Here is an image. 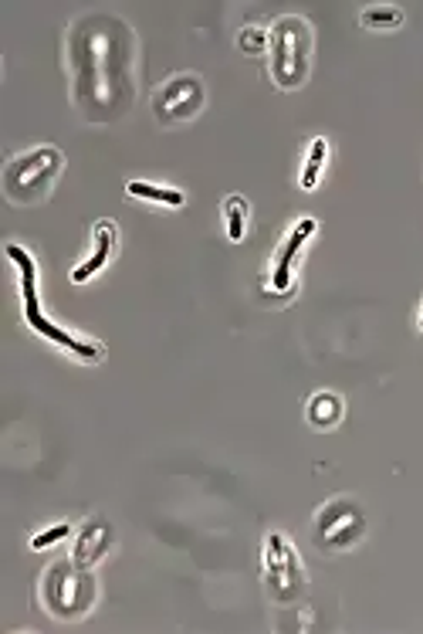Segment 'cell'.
<instances>
[{
  "mask_svg": "<svg viewBox=\"0 0 423 634\" xmlns=\"http://www.w3.org/2000/svg\"><path fill=\"white\" fill-rule=\"evenodd\" d=\"M68 58L75 78V106L92 123H112L132 106L136 34L119 17H78L68 31Z\"/></svg>",
  "mask_w": 423,
  "mask_h": 634,
  "instance_id": "6da1fadb",
  "label": "cell"
},
{
  "mask_svg": "<svg viewBox=\"0 0 423 634\" xmlns=\"http://www.w3.org/2000/svg\"><path fill=\"white\" fill-rule=\"evenodd\" d=\"M7 258L17 265V272H21V299H24V319H28V326L34 329L44 340L65 346L68 353L78 356V360L85 363H99L105 356V346L95 343V340H78L68 329H61L55 323H48L41 312V302H38V265H34V258L24 251L21 245H7Z\"/></svg>",
  "mask_w": 423,
  "mask_h": 634,
  "instance_id": "7a4b0ae2",
  "label": "cell"
},
{
  "mask_svg": "<svg viewBox=\"0 0 423 634\" xmlns=\"http://www.w3.org/2000/svg\"><path fill=\"white\" fill-rule=\"evenodd\" d=\"M312 24L305 17H281L271 28V78L278 89H302L312 68Z\"/></svg>",
  "mask_w": 423,
  "mask_h": 634,
  "instance_id": "3957f363",
  "label": "cell"
},
{
  "mask_svg": "<svg viewBox=\"0 0 423 634\" xmlns=\"http://www.w3.org/2000/svg\"><path fill=\"white\" fill-rule=\"evenodd\" d=\"M65 167V153L58 146H38L31 153H21L7 160L4 167V190L7 201L14 204H38L51 194L58 173Z\"/></svg>",
  "mask_w": 423,
  "mask_h": 634,
  "instance_id": "277c9868",
  "label": "cell"
},
{
  "mask_svg": "<svg viewBox=\"0 0 423 634\" xmlns=\"http://www.w3.org/2000/svg\"><path fill=\"white\" fill-rule=\"evenodd\" d=\"M95 590H99V584H95L92 570L78 567L75 560H61L44 573L41 601L51 614H55V618L75 621V618H82V614L92 611Z\"/></svg>",
  "mask_w": 423,
  "mask_h": 634,
  "instance_id": "5b68a950",
  "label": "cell"
},
{
  "mask_svg": "<svg viewBox=\"0 0 423 634\" xmlns=\"http://www.w3.org/2000/svg\"><path fill=\"white\" fill-rule=\"evenodd\" d=\"M366 533V516L359 502L352 499H332L315 512L312 540L322 553H342L352 550Z\"/></svg>",
  "mask_w": 423,
  "mask_h": 634,
  "instance_id": "8992f818",
  "label": "cell"
},
{
  "mask_svg": "<svg viewBox=\"0 0 423 634\" xmlns=\"http://www.w3.org/2000/svg\"><path fill=\"white\" fill-rule=\"evenodd\" d=\"M264 587L278 604L295 601L305 590L302 560H298L295 546L285 540V533H268L264 540Z\"/></svg>",
  "mask_w": 423,
  "mask_h": 634,
  "instance_id": "52a82bcc",
  "label": "cell"
},
{
  "mask_svg": "<svg viewBox=\"0 0 423 634\" xmlns=\"http://www.w3.org/2000/svg\"><path fill=\"white\" fill-rule=\"evenodd\" d=\"M204 99L207 92L200 75H176L153 92V112L163 126H183L200 116Z\"/></svg>",
  "mask_w": 423,
  "mask_h": 634,
  "instance_id": "ba28073f",
  "label": "cell"
},
{
  "mask_svg": "<svg viewBox=\"0 0 423 634\" xmlns=\"http://www.w3.org/2000/svg\"><path fill=\"white\" fill-rule=\"evenodd\" d=\"M112 526L105 523L102 516H95V519H88V523L78 529V536H75V546H72V560L78 563V567H85V570H92L95 563H99L105 553L112 550Z\"/></svg>",
  "mask_w": 423,
  "mask_h": 634,
  "instance_id": "9c48e42d",
  "label": "cell"
},
{
  "mask_svg": "<svg viewBox=\"0 0 423 634\" xmlns=\"http://www.w3.org/2000/svg\"><path fill=\"white\" fill-rule=\"evenodd\" d=\"M92 238H95L92 255H88L78 268H72V282L75 285H85L88 279H95V275H99L102 268L109 265V258L116 255V248H119V228H116V221H95Z\"/></svg>",
  "mask_w": 423,
  "mask_h": 634,
  "instance_id": "30bf717a",
  "label": "cell"
},
{
  "mask_svg": "<svg viewBox=\"0 0 423 634\" xmlns=\"http://www.w3.org/2000/svg\"><path fill=\"white\" fill-rule=\"evenodd\" d=\"M315 217H302V221L295 224L292 231H288V238H285V245L278 248V255H275V275H271V282H275V289L278 292H288L292 289V265H295V255L302 251V245L308 238L315 234Z\"/></svg>",
  "mask_w": 423,
  "mask_h": 634,
  "instance_id": "8fae6325",
  "label": "cell"
},
{
  "mask_svg": "<svg viewBox=\"0 0 423 634\" xmlns=\"http://www.w3.org/2000/svg\"><path fill=\"white\" fill-rule=\"evenodd\" d=\"M342 414H346V401L336 394V390H319V394H312V401L305 407V418L312 428L319 431H329L336 428L342 421Z\"/></svg>",
  "mask_w": 423,
  "mask_h": 634,
  "instance_id": "7c38bea8",
  "label": "cell"
},
{
  "mask_svg": "<svg viewBox=\"0 0 423 634\" xmlns=\"http://www.w3.org/2000/svg\"><path fill=\"white\" fill-rule=\"evenodd\" d=\"M126 194L136 197V201H149V204H163V207H183L187 204V194L176 187H160V184H146V180H129Z\"/></svg>",
  "mask_w": 423,
  "mask_h": 634,
  "instance_id": "4fadbf2b",
  "label": "cell"
},
{
  "mask_svg": "<svg viewBox=\"0 0 423 634\" xmlns=\"http://www.w3.org/2000/svg\"><path fill=\"white\" fill-rule=\"evenodd\" d=\"M248 201H244L241 194H231L224 201V221H227V238L234 241V245H241L244 241V228H248Z\"/></svg>",
  "mask_w": 423,
  "mask_h": 634,
  "instance_id": "5bb4252c",
  "label": "cell"
},
{
  "mask_svg": "<svg viewBox=\"0 0 423 634\" xmlns=\"http://www.w3.org/2000/svg\"><path fill=\"white\" fill-rule=\"evenodd\" d=\"M325 156H329V140L319 136V140H312L308 146V160H305V170H302V180H298V187L302 190H315L319 187V173L325 167Z\"/></svg>",
  "mask_w": 423,
  "mask_h": 634,
  "instance_id": "9a60e30c",
  "label": "cell"
},
{
  "mask_svg": "<svg viewBox=\"0 0 423 634\" xmlns=\"http://www.w3.org/2000/svg\"><path fill=\"white\" fill-rule=\"evenodd\" d=\"M359 24L369 31H396L403 24V14L396 11V7H366V11L359 14Z\"/></svg>",
  "mask_w": 423,
  "mask_h": 634,
  "instance_id": "2e32d148",
  "label": "cell"
},
{
  "mask_svg": "<svg viewBox=\"0 0 423 634\" xmlns=\"http://www.w3.org/2000/svg\"><path fill=\"white\" fill-rule=\"evenodd\" d=\"M271 45V31L264 28H244L237 34V48L244 51V55H261V51H268Z\"/></svg>",
  "mask_w": 423,
  "mask_h": 634,
  "instance_id": "e0dca14e",
  "label": "cell"
},
{
  "mask_svg": "<svg viewBox=\"0 0 423 634\" xmlns=\"http://www.w3.org/2000/svg\"><path fill=\"white\" fill-rule=\"evenodd\" d=\"M65 536H72V523H58V526H48L44 529V533H38L31 540V546L34 550H48V546H55V543H61L65 540Z\"/></svg>",
  "mask_w": 423,
  "mask_h": 634,
  "instance_id": "ac0fdd59",
  "label": "cell"
},
{
  "mask_svg": "<svg viewBox=\"0 0 423 634\" xmlns=\"http://www.w3.org/2000/svg\"><path fill=\"white\" fill-rule=\"evenodd\" d=\"M420 329H423V312H420Z\"/></svg>",
  "mask_w": 423,
  "mask_h": 634,
  "instance_id": "d6986e66",
  "label": "cell"
}]
</instances>
